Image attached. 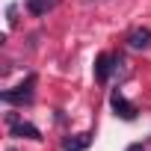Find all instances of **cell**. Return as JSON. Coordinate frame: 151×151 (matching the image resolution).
I'll return each instance as SVG.
<instances>
[{"label":"cell","mask_w":151,"mask_h":151,"mask_svg":"<svg viewBox=\"0 0 151 151\" xmlns=\"http://www.w3.org/2000/svg\"><path fill=\"white\" fill-rule=\"evenodd\" d=\"M127 47L133 50H148L151 47V30L148 27H133L127 33Z\"/></svg>","instance_id":"3"},{"label":"cell","mask_w":151,"mask_h":151,"mask_svg":"<svg viewBox=\"0 0 151 151\" xmlns=\"http://www.w3.org/2000/svg\"><path fill=\"white\" fill-rule=\"evenodd\" d=\"M116 65H119V59H116V56L101 53V56H98V62H95V80H98V83H107Z\"/></svg>","instance_id":"4"},{"label":"cell","mask_w":151,"mask_h":151,"mask_svg":"<svg viewBox=\"0 0 151 151\" xmlns=\"http://www.w3.org/2000/svg\"><path fill=\"white\" fill-rule=\"evenodd\" d=\"M9 130H12V136H18V139H42V133H39V127L36 124H30V122H18L15 116H9Z\"/></svg>","instance_id":"2"},{"label":"cell","mask_w":151,"mask_h":151,"mask_svg":"<svg viewBox=\"0 0 151 151\" xmlns=\"http://www.w3.org/2000/svg\"><path fill=\"white\" fill-rule=\"evenodd\" d=\"M124 151H145V145H142V142H133V145H127Z\"/></svg>","instance_id":"8"},{"label":"cell","mask_w":151,"mask_h":151,"mask_svg":"<svg viewBox=\"0 0 151 151\" xmlns=\"http://www.w3.org/2000/svg\"><path fill=\"white\" fill-rule=\"evenodd\" d=\"M33 86H36V77L30 74L24 83H18L15 89H6L3 92V101L6 104H27V101H33Z\"/></svg>","instance_id":"1"},{"label":"cell","mask_w":151,"mask_h":151,"mask_svg":"<svg viewBox=\"0 0 151 151\" xmlns=\"http://www.w3.org/2000/svg\"><path fill=\"white\" fill-rule=\"evenodd\" d=\"M110 104H113V110H116V116H122L124 122H130V119H136V107L122 95V92H113V98H110Z\"/></svg>","instance_id":"5"},{"label":"cell","mask_w":151,"mask_h":151,"mask_svg":"<svg viewBox=\"0 0 151 151\" xmlns=\"http://www.w3.org/2000/svg\"><path fill=\"white\" fill-rule=\"evenodd\" d=\"M56 3H59V0H27V12H30L33 18H42V15H47Z\"/></svg>","instance_id":"6"},{"label":"cell","mask_w":151,"mask_h":151,"mask_svg":"<svg viewBox=\"0 0 151 151\" xmlns=\"http://www.w3.org/2000/svg\"><path fill=\"white\" fill-rule=\"evenodd\" d=\"M89 133H77V136H68V139H62V151H86L89 148Z\"/></svg>","instance_id":"7"}]
</instances>
